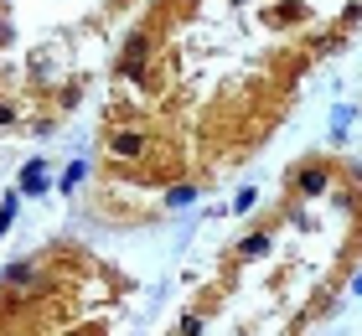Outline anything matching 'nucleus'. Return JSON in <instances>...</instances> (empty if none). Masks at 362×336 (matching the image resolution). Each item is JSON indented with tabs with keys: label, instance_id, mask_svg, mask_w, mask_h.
<instances>
[{
	"label": "nucleus",
	"instance_id": "nucleus-1",
	"mask_svg": "<svg viewBox=\"0 0 362 336\" xmlns=\"http://www.w3.org/2000/svg\"><path fill=\"white\" fill-rule=\"evenodd\" d=\"M295 192H300V197H321V192H326V171H321V166H305V171L295 176Z\"/></svg>",
	"mask_w": 362,
	"mask_h": 336
},
{
	"label": "nucleus",
	"instance_id": "nucleus-2",
	"mask_svg": "<svg viewBox=\"0 0 362 336\" xmlns=\"http://www.w3.org/2000/svg\"><path fill=\"white\" fill-rule=\"evenodd\" d=\"M140 151H145V140L135 135V129H129V135H119V140H114V155H125V161H129V155H140Z\"/></svg>",
	"mask_w": 362,
	"mask_h": 336
},
{
	"label": "nucleus",
	"instance_id": "nucleus-3",
	"mask_svg": "<svg viewBox=\"0 0 362 336\" xmlns=\"http://www.w3.org/2000/svg\"><path fill=\"white\" fill-rule=\"evenodd\" d=\"M140 57H145V36H135V42H129V52H125V73H129V78L140 73Z\"/></svg>",
	"mask_w": 362,
	"mask_h": 336
},
{
	"label": "nucleus",
	"instance_id": "nucleus-4",
	"mask_svg": "<svg viewBox=\"0 0 362 336\" xmlns=\"http://www.w3.org/2000/svg\"><path fill=\"white\" fill-rule=\"evenodd\" d=\"M166 202H171V207H187V202H197V186H176Z\"/></svg>",
	"mask_w": 362,
	"mask_h": 336
},
{
	"label": "nucleus",
	"instance_id": "nucleus-5",
	"mask_svg": "<svg viewBox=\"0 0 362 336\" xmlns=\"http://www.w3.org/2000/svg\"><path fill=\"white\" fill-rule=\"evenodd\" d=\"M264 248H269V233H254V238H248V244H244V254H248V259H259V254H264Z\"/></svg>",
	"mask_w": 362,
	"mask_h": 336
},
{
	"label": "nucleus",
	"instance_id": "nucleus-6",
	"mask_svg": "<svg viewBox=\"0 0 362 336\" xmlns=\"http://www.w3.org/2000/svg\"><path fill=\"white\" fill-rule=\"evenodd\" d=\"M352 290H357V295H362V274H357V279H352Z\"/></svg>",
	"mask_w": 362,
	"mask_h": 336
}]
</instances>
